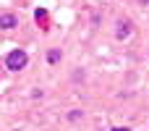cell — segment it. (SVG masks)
<instances>
[{"mask_svg":"<svg viewBox=\"0 0 149 131\" xmlns=\"http://www.w3.org/2000/svg\"><path fill=\"white\" fill-rule=\"evenodd\" d=\"M5 66H8L10 71H21V68L26 66V53H24V50H13V53H8Z\"/></svg>","mask_w":149,"mask_h":131,"instance_id":"obj_1","label":"cell"},{"mask_svg":"<svg viewBox=\"0 0 149 131\" xmlns=\"http://www.w3.org/2000/svg\"><path fill=\"white\" fill-rule=\"evenodd\" d=\"M18 21H16V16L13 13H0V29H13Z\"/></svg>","mask_w":149,"mask_h":131,"instance_id":"obj_2","label":"cell"},{"mask_svg":"<svg viewBox=\"0 0 149 131\" xmlns=\"http://www.w3.org/2000/svg\"><path fill=\"white\" fill-rule=\"evenodd\" d=\"M128 34H131V24H128V21H120V24H118V32H115V37H118V39H126Z\"/></svg>","mask_w":149,"mask_h":131,"instance_id":"obj_3","label":"cell"},{"mask_svg":"<svg viewBox=\"0 0 149 131\" xmlns=\"http://www.w3.org/2000/svg\"><path fill=\"white\" fill-rule=\"evenodd\" d=\"M47 58H50V60H52V63H55V60H58V58H60V53H58V50H52V53H50V55H47Z\"/></svg>","mask_w":149,"mask_h":131,"instance_id":"obj_4","label":"cell"},{"mask_svg":"<svg viewBox=\"0 0 149 131\" xmlns=\"http://www.w3.org/2000/svg\"><path fill=\"white\" fill-rule=\"evenodd\" d=\"M110 131H131V129H120V126H118V129H110Z\"/></svg>","mask_w":149,"mask_h":131,"instance_id":"obj_5","label":"cell"}]
</instances>
